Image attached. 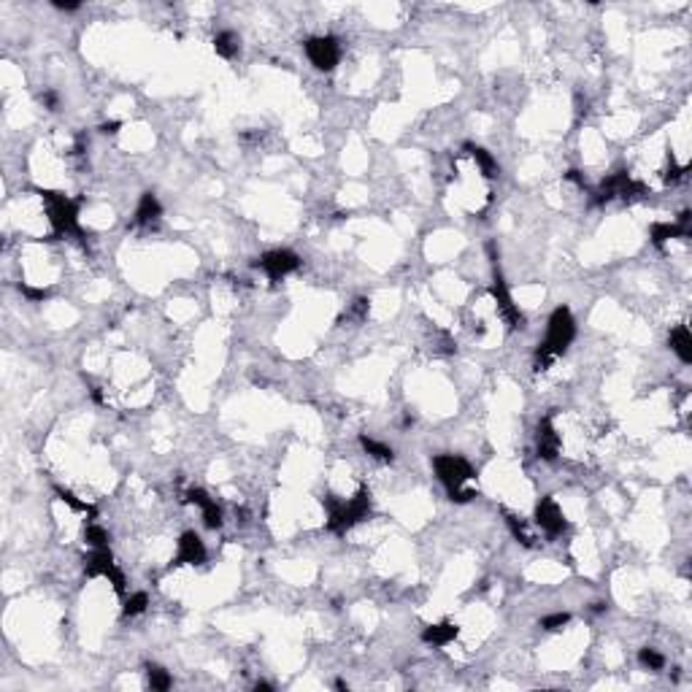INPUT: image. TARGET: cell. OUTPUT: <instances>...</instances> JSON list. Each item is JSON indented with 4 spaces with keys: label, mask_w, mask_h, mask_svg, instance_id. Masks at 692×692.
Returning <instances> with one entry per match:
<instances>
[{
    "label": "cell",
    "mask_w": 692,
    "mask_h": 692,
    "mask_svg": "<svg viewBox=\"0 0 692 692\" xmlns=\"http://www.w3.org/2000/svg\"><path fill=\"white\" fill-rule=\"evenodd\" d=\"M573 338H576V322H573L570 308L566 306L554 308V314L549 317V324H546V338L536 349V365L538 368L552 365L568 349Z\"/></svg>",
    "instance_id": "6da1fadb"
},
{
    "label": "cell",
    "mask_w": 692,
    "mask_h": 692,
    "mask_svg": "<svg viewBox=\"0 0 692 692\" xmlns=\"http://www.w3.org/2000/svg\"><path fill=\"white\" fill-rule=\"evenodd\" d=\"M433 468H436L452 500L468 503L473 497V490H466V484L473 479V468H470V463L466 457H460V454H438L433 460Z\"/></svg>",
    "instance_id": "7a4b0ae2"
},
{
    "label": "cell",
    "mask_w": 692,
    "mask_h": 692,
    "mask_svg": "<svg viewBox=\"0 0 692 692\" xmlns=\"http://www.w3.org/2000/svg\"><path fill=\"white\" fill-rule=\"evenodd\" d=\"M41 200L47 206V214H49V222L54 227V233H60V236H81V227H79V200H71L68 195L54 192V190H41Z\"/></svg>",
    "instance_id": "3957f363"
},
{
    "label": "cell",
    "mask_w": 692,
    "mask_h": 692,
    "mask_svg": "<svg viewBox=\"0 0 692 692\" xmlns=\"http://www.w3.org/2000/svg\"><path fill=\"white\" fill-rule=\"evenodd\" d=\"M327 511H330V517H327V530L341 536V533H346L352 525H357L360 519L368 517V511H371V495L365 493V490H360L354 497L341 500V503L327 500Z\"/></svg>",
    "instance_id": "277c9868"
},
{
    "label": "cell",
    "mask_w": 692,
    "mask_h": 692,
    "mask_svg": "<svg viewBox=\"0 0 692 692\" xmlns=\"http://www.w3.org/2000/svg\"><path fill=\"white\" fill-rule=\"evenodd\" d=\"M306 57L311 60L314 68L320 71H333L341 60V44L333 35H317L306 41Z\"/></svg>",
    "instance_id": "5b68a950"
},
{
    "label": "cell",
    "mask_w": 692,
    "mask_h": 692,
    "mask_svg": "<svg viewBox=\"0 0 692 692\" xmlns=\"http://www.w3.org/2000/svg\"><path fill=\"white\" fill-rule=\"evenodd\" d=\"M257 265L268 273L271 279H281V276H287V273L300 268V257H297L295 252H290V249H273V252H265L260 257Z\"/></svg>",
    "instance_id": "8992f818"
},
{
    "label": "cell",
    "mask_w": 692,
    "mask_h": 692,
    "mask_svg": "<svg viewBox=\"0 0 692 692\" xmlns=\"http://www.w3.org/2000/svg\"><path fill=\"white\" fill-rule=\"evenodd\" d=\"M493 297L495 303H497L500 317L509 322L511 327H522L525 324V317H522V311H519V306L514 303V297H511V293H509V287H506V281H503V276H500L497 268H495V279H493Z\"/></svg>",
    "instance_id": "52a82bcc"
},
{
    "label": "cell",
    "mask_w": 692,
    "mask_h": 692,
    "mask_svg": "<svg viewBox=\"0 0 692 692\" xmlns=\"http://www.w3.org/2000/svg\"><path fill=\"white\" fill-rule=\"evenodd\" d=\"M536 522L546 536H560L566 530V514L554 497H541L536 506Z\"/></svg>",
    "instance_id": "ba28073f"
},
{
    "label": "cell",
    "mask_w": 692,
    "mask_h": 692,
    "mask_svg": "<svg viewBox=\"0 0 692 692\" xmlns=\"http://www.w3.org/2000/svg\"><path fill=\"white\" fill-rule=\"evenodd\" d=\"M206 560V544L195 530H187L176 544V566H200Z\"/></svg>",
    "instance_id": "9c48e42d"
},
{
    "label": "cell",
    "mask_w": 692,
    "mask_h": 692,
    "mask_svg": "<svg viewBox=\"0 0 692 692\" xmlns=\"http://www.w3.org/2000/svg\"><path fill=\"white\" fill-rule=\"evenodd\" d=\"M187 500H190L192 506H198L200 509L206 527H211V530L222 527V509L217 506V500H214L211 495L203 493V490H190V493H187Z\"/></svg>",
    "instance_id": "30bf717a"
},
{
    "label": "cell",
    "mask_w": 692,
    "mask_h": 692,
    "mask_svg": "<svg viewBox=\"0 0 692 692\" xmlns=\"http://www.w3.org/2000/svg\"><path fill=\"white\" fill-rule=\"evenodd\" d=\"M536 444H538V457H544V460H554L557 457V452H560V433L554 430V425H552L549 417L541 420V425H538Z\"/></svg>",
    "instance_id": "8fae6325"
},
{
    "label": "cell",
    "mask_w": 692,
    "mask_h": 692,
    "mask_svg": "<svg viewBox=\"0 0 692 692\" xmlns=\"http://www.w3.org/2000/svg\"><path fill=\"white\" fill-rule=\"evenodd\" d=\"M457 625H452V622H438V625H427L425 630H422V641L425 643H433V646H446V643H452L457 639Z\"/></svg>",
    "instance_id": "7c38bea8"
},
{
    "label": "cell",
    "mask_w": 692,
    "mask_h": 692,
    "mask_svg": "<svg viewBox=\"0 0 692 692\" xmlns=\"http://www.w3.org/2000/svg\"><path fill=\"white\" fill-rule=\"evenodd\" d=\"M670 349L676 352V357L682 363H690L692 360V336L687 324H679V327L670 330Z\"/></svg>",
    "instance_id": "4fadbf2b"
},
{
    "label": "cell",
    "mask_w": 692,
    "mask_h": 692,
    "mask_svg": "<svg viewBox=\"0 0 692 692\" xmlns=\"http://www.w3.org/2000/svg\"><path fill=\"white\" fill-rule=\"evenodd\" d=\"M163 214V206L154 192H144L141 200H138V208H135V222L138 224H151L157 217Z\"/></svg>",
    "instance_id": "5bb4252c"
},
{
    "label": "cell",
    "mask_w": 692,
    "mask_h": 692,
    "mask_svg": "<svg viewBox=\"0 0 692 692\" xmlns=\"http://www.w3.org/2000/svg\"><path fill=\"white\" fill-rule=\"evenodd\" d=\"M238 35L233 33V30H222V33H217L214 35V51L224 57V60H233L236 54H238Z\"/></svg>",
    "instance_id": "9a60e30c"
},
{
    "label": "cell",
    "mask_w": 692,
    "mask_h": 692,
    "mask_svg": "<svg viewBox=\"0 0 692 692\" xmlns=\"http://www.w3.org/2000/svg\"><path fill=\"white\" fill-rule=\"evenodd\" d=\"M360 446L371 454L373 460H381V463H390V460L395 457L393 446L381 444V441H376V438H371V436H360Z\"/></svg>",
    "instance_id": "2e32d148"
},
{
    "label": "cell",
    "mask_w": 692,
    "mask_h": 692,
    "mask_svg": "<svg viewBox=\"0 0 692 692\" xmlns=\"http://www.w3.org/2000/svg\"><path fill=\"white\" fill-rule=\"evenodd\" d=\"M466 149H468V151H470V157L476 160V165L481 168V173H484L487 179H493L495 173H497V163H495L493 154H490L487 149H481V147H470V144H468V147H466Z\"/></svg>",
    "instance_id": "e0dca14e"
},
{
    "label": "cell",
    "mask_w": 692,
    "mask_h": 692,
    "mask_svg": "<svg viewBox=\"0 0 692 692\" xmlns=\"http://www.w3.org/2000/svg\"><path fill=\"white\" fill-rule=\"evenodd\" d=\"M84 541L90 549H100V546H108V530L98 525L95 519H90V525H87V530H84Z\"/></svg>",
    "instance_id": "ac0fdd59"
},
{
    "label": "cell",
    "mask_w": 692,
    "mask_h": 692,
    "mask_svg": "<svg viewBox=\"0 0 692 692\" xmlns=\"http://www.w3.org/2000/svg\"><path fill=\"white\" fill-rule=\"evenodd\" d=\"M147 676H149V687H151V690H160V692L171 690L173 679H171V673H168L165 668H160V666H149Z\"/></svg>",
    "instance_id": "d6986e66"
},
{
    "label": "cell",
    "mask_w": 692,
    "mask_h": 692,
    "mask_svg": "<svg viewBox=\"0 0 692 692\" xmlns=\"http://www.w3.org/2000/svg\"><path fill=\"white\" fill-rule=\"evenodd\" d=\"M54 493L60 495V500H63V503H68V506H71L74 511H79V514H92V517H95V506H92V503H87V500H79L74 493H68V490H60V487H57Z\"/></svg>",
    "instance_id": "ffe728a7"
},
{
    "label": "cell",
    "mask_w": 692,
    "mask_h": 692,
    "mask_svg": "<svg viewBox=\"0 0 692 692\" xmlns=\"http://www.w3.org/2000/svg\"><path fill=\"white\" fill-rule=\"evenodd\" d=\"M639 663H641L643 668H649V670H663V666H666V657H663L657 649L643 646L641 652H639Z\"/></svg>",
    "instance_id": "44dd1931"
},
{
    "label": "cell",
    "mask_w": 692,
    "mask_h": 692,
    "mask_svg": "<svg viewBox=\"0 0 692 692\" xmlns=\"http://www.w3.org/2000/svg\"><path fill=\"white\" fill-rule=\"evenodd\" d=\"M149 606V598L147 593H133L127 600H124V614L127 617H138V614H144Z\"/></svg>",
    "instance_id": "7402d4cb"
},
{
    "label": "cell",
    "mask_w": 692,
    "mask_h": 692,
    "mask_svg": "<svg viewBox=\"0 0 692 692\" xmlns=\"http://www.w3.org/2000/svg\"><path fill=\"white\" fill-rule=\"evenodd\" d=\"M570 622V614L566 611H554V614H549V617L541 619V627L544 630H560V627H566Z\"/></svg>",
    "instance_id": "603a6c76"
},
{
    "label": "cell",
    "mask_w": 692,
    "mask_h": 692,
    "mask_svg": "<svg viewBox=\"0 0 692 692\" xmlns=\"http://www.w3.org/2000/svg\"><path fill=\"white\" fill-rule=\"evenodd\" d=\"M506 522H509V527H511V533H514V538H517V541H522L525 546L533 544V538H530L527 527H525V525H522L517 517H511V514H509V519H506Z\"/></svg>",
    "instance_id": "cb8c5ba5"
},
{
    "label": "cell",
    "mask_w": 692,
    "mask_h": 692,
    "mask_svg": "<svg viewBox=\"0 0 692 692\" xmlns=\"http://www.w3.org/2000/svg\"><path fill=\"white\" fill-rule=\"evenodd\" d=\"M19 293H25V297H30V300H44L47 297L44 287H30V284H19Z\"/></svg>",
    "instance_id": "d4e9b609"
},
{
    "label": "cell",
    "mask_w": 692,
    "mask_h": 692,
    "mask_svg": "<svg viewBox=\"0 0 692 692\" xmlns=\"http://www.w3.org/2000/svg\"><path fill=\"white\" fill-rule=\"evenodd\" d=\"M41 103H47L51 111H54V108H57V95H54V92H44V95H41Z\"/></svg>",
    "instance_id": "484cf974"
},
{
    "label": "cell",
    "mask_w": 692,
    "mask_h": 692,
    "mask_svg": "<svg viewBox=\"0 0 692 692\" xmlns=\"http://www.w3.org/2000/svg\"><path fill=\"white\" fill-rule=\"evenodd\" d=\"M117 127H120V122H106V124H100V133H106V135L111 133V135H114V133H117Z\"/></svg>",
    "instance_id": "4316f807"
},
{
    "label": "cell",
    "mask_w": 692,
    "mask_h": 692,
    "mask_svg": "<svg viewBox=\"0 0 692 692\" xmlns=\"http://www.w3.org/2000/svg\"><path fill=\"white\" fill-rule=\"evenodd\" d=\"M60 11H76L79 8V3H54Z\"/></svg>",
    "instance_id": "83f0119b"
},
{
    "label": "cell",
    "mask_w": 692,
    "mask_h": 692,
    "mask_svg": "<svg viewBox=\"0 0 692 692\" xmlns=\"http://www.w3.org/2000/svg\"><path fill=\"white\" fill-rule=\"evenodd\" d=\"M254 690H271V684H268V682H257Z\"/></svg>",
    "instance_id": "f1b7e54d"
}]
</instances>
